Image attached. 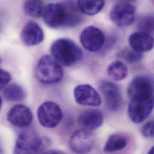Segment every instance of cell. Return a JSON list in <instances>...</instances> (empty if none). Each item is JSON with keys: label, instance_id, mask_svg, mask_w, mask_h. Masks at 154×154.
Returning <instances> with one entry per match:
<instances>
[{"label": "cell", "instance_id": "obj_1", "mask_svg": "<svg viewBox=\"0 0 154 154\" xmlns=\"http://www.w3.org/2000/svg\"><path fill=\"white\" fill-rule=\"evenodd\" d=\"M130 98L128 116L132 122H143L151 113L154 107V86L152 80L143 76L134 77L128 88Z\"/></svg>", "mask_w": 154, "mask_h": 154}, {"label": "cell", "instance_id": "obj_2", "mask_svg": "<svg viewBox=\"0 0 154 154\" xmlns=\"http://www.w3.org/2000/svg\"><path fill=\"white\" fill-rule=\"evenodd\" d=\"M82 14L77 2L70 1L47 4L45 6L42 16L49 27L57 29L77 26L83 20Z\"/></svg>", "mask_w": 154, "mask_h": 154}, {"label": "cell", "instance_id": "obj_3", "mask_svg": "<svg viewBox=\"0 0 154 154\" xmlns=\"http://www.w3.org/2000/svg\"><path fill=\"white\" fill-rule=\"evenodd\" d=\"M52 57L61 65L73 66L83 58V51L71 39L59 38L51 45Z\"/></svg>", "mask_w": 154, "mask_h": 154}, {"label": "cell", "instance_id": "obj_4", "mask_svg": "<svg viewBox=\"0 0 154 154\" xmlns=\"http://www.w3.org/2000/svg\"><path fill=\"white\" fill-rule=\"evenodd\" d=\"M35 76L42 83L52 85L60 82L63 77L61 65L51 55L43 56L35 67Z\"/></svg>", "mask_w": 154, "mask_h": 154}, {"label": "cell", "instance_id": "obj_5", "mask_svg": "<svg viewBox=\"0 0 154 154\" xmlns=\"http://www.w3.org/2000/svg\"><path fill=\"white\" fill-rule=\"evenodd\" d=\"M43 147V142L32 131L21 133L15 143L13 154H39Z\"/></svg>", "mask_w": 154, "mask_h": 154}, {"label": "cell", "instance_id": "obj_6", "mask_svg": "<svg viewBox=\"0 0 154 154\" xmlns=\"http://www.w3.org/2000/svg\"><path fill=\"white\" fill-rule=\"evenodd\" d=\"M62 118L63 112L60 107L54 101H45L38 108L37 118L44 127L52 128L57 127Z\"/></svg>", "mask_w": 154, "mask_h": 154}, {"label": "cell", "instance_id": "obj_7", "mask_svg": "<svg viewBox=\"0 0 154 154\" xmlns=\"http://www.w3.org/2000/svg\"><path fill=\"white\" fill-rule=\"evenodd\" d=\"M110 17L119 27L128 26L135 19L136 7L128 1L118 2L111 9Z\"/></svg>", "mask_w": 154, "mask_h": 154}, {"label": "cell", "instance_id": "obj_8", "mask_svg": "<svg viewBox=\"0 0 154 154\" xmlns=\"http://www.w3.org/2000/svg\"><path fill=\"white\" fill-rule=\"evenodd\" d=\"M80 40L85 49L90 52H97L104 45L105 36L98 28L89 26L82 31Z\"/></svg>", "mask_w": 154, "mask_h": 154}, {"label": "cell", "instance_id": "obj_9", "mask_svg": "<svg viewBox=\"0 0 154 154\" xmlns=\"http://www.w3.org/2000/svg\"><path fill=\"white\" fill-rule=\"evenodd\" d=\"M95 143L94 135L85 129L75 131L70 139L71 149L77 154L88 153L92 150Z\"/></svg>", "mask_w": 154, "mask_h": 154}, {"label": "cell", "instance_id": "obj_10", "mask_svg": "<svg viewBox=\"0 0 154 154\" xmlns=\"http://www.w3.org/2000/svg\"><path fill=\"white\" fill-rule=\"evenodd\" d=\"M74 97L80 105L98 107L101 104V98L98 92L88 84L79 85L74 89Z\"/></svg>", "mask_w": 154, "mask_h": 154}, {"label": "cell", "instance_id": "obj_11", "mask_svg": "<svg viewBox=\"0 0 154 154\" xmlns=\"http://www.w3.org/2000/svg\"><path fill=\"white\" fill-rule=\"evenodd\" d=\"M100 88L107 108L112 112L118 110L121 105L122 97L118 86L112 82L102 80L100 84Z\"/></svg>", "mask_w": 154, "mask_h": 154}, {"label": "cell", "instance_id": "obj_12", "mask_svg": "<svg viewBox=\"0 0 154 154\" xmlns=\"http://www.w3.org/2000/svg\"><path fill=\"white\" fill-rule=\"evenodd\" d=\"M32 113L31 110L23 104H16L7 113V120L13 126L25 128L29 125L32 121Z\"/></svg>", "mask_w": 154, "mask_h": 154}, {"label": "cell", "instance_id": "obj_13", "mask_svg": "<svg viewBox=\"0 0 154 154\" xmlns=\"http://www.w3.org/2000/svg\"><path fill=\"white\" fill-rule=\"evenodd\" d=\"M45 38V34L42 27L35 22L30 20L24 26L21 32V39L23 44L28 46L40 45Z\"/></svg>", "mask_w": 154, "mask_h": 154}, {"label": "cell", "instance_id": "obj_14", "mask_svg": "<svg viewBox=\"0 0 154 154\" xmlns=\"http://www.w3.org/2000/svg\"><path fill=\"white\" fill-rule=\"evenodd\" d=\"M77 122L79 125L85 130H96L103 124V113L97 109H88L79 115Z\"/></svg>", "mask_w": 154, "mask_h": 154}, {"label": "cell", "instance_id": "obj_15", "mask_svg": "<svg viewBox=\"0 0 154 154\" xmlns=\"http://www.w3.org/2000/svg\"><path fill=\"white\" fill-rule=\"evenodd\" d=\"M128 42L131 49L141 54L151 51L154 47V37L143 32L131 34L129 36Z\"/></svg>", "mask_w": 154, "mask_h": 154}, {"label": "cell", "instance_id": "obj_16", "mask_svg": "<svg viewBox=\"0 0 154 154\" xmlns=\"http://www.w3.org/2000/svg\"><path fill=\"white\" fill-rule=\"evenodd\" d=\"M128 144L127 138L121 134L111 135L107 139L104 151L106 153H113L123 150Z\"/></svg>", "mask_w": 154, "mask_h": 154}, {"label": "cell", "instance_id": "obj_17", "mask_svg": "<svg viewBox=\"0 0 154 154\" xmlns=\"http://www.w3.org/2000/svg\"><path fill=\"white\" fill-rule=\"evenodd\" d=\"M2 91V97L8 101H20L25 98V91L17 84L8 85Z\"/></svg>", "mask_w": 154, "mask_h": 154}, {"label": "cell", "instance_id": "obj_18", "mask_svg": "<svg viewBox=\"0 0 154 154\" xmlns=\"http://www.w3.org/2000/svg\"><path fill=\"white\" fill-rule=\"evenodd\" d=\"M77 5L80 11L85 14L92 16L102 10L104 6V1H78Z\"/></svg>", "mask_w": 154, "mask_h": 154}, {"label": "cell", "instance_id": "obj_19", "mask_svg": "<svg viewBox=\"0 0 154 154\" xmlns=\"http://www.w3.org/2000/svg\"><path fill=\"white\" fill-rule=\"evenodd\" d=\"M107 72L108 75L114 80L120 81L127 77L128 69L127 66L122 62L117 60L109 64L107 67Z\"/></svg>", "mask_w": 154, "mask_h": 154}, {"label": "cell", "instance_id": "obj_20", "mask_svg": "<svg viewBox=\"0 0 154 154\" xmlns=\"http://www.w3.org/2000/svg\"><path fill=\"white\" fill-rule=\"evenodd\" d=\"M45 6L42 1H26L23 5L25 13L32 17L42 16Z\"/></svg>", "mask_w": 154, "mask_h": 154}, {"label": "cell", "instance_id": "obj_21", "mask_svg": "<svg viewBox=\"0 0 154 154\" xmlns=\"http://www.w3.org/2000/svg\"><path fill=\"white\" fill-rule=\"evenodd\" d=\"M118 57L128 63H135L140 61L143 58V54L137 52L130 48H125L121 50Z\"/></svg>", "mask_w": 154, "mask_h": 154}, {"label": "cell", "instance_id": "obj_22", "mask_svg": "<svg viewBox=\"0 0 154 154\" xmlns=\"http://www.w3.org/2000/svg\"><path fill=\"white\" fill-rule=\"evenodd\" d=\"M138 29L139 32L148 34H154V16L148 15L143 17L139 22Z\"/></svg>", "mask_w": 154, "mask_h": 154}, {"label": "cell", "instance_id": "obj_23", "mask_svg": "<svg viewBox=\"0 0 154 154\" xmlns=\"http://www.w3.org/2000/svg\"><path fill=\"white\" fill-rule=\"evenodd\" d=\"M142 135L147 139H154V119L147 122L142 128Z\"/></svg>", "mask_w": 154, "mask_h": 154}, {"label": "cell", "instance_id": "obj_24", "mask_svg": "<svg viewBox=\"0 0 154 154\" xmlns=\"http://www.w3.org/2000/svg\"><path fill=\"white\" fill-rule=\"evenodd\" d=\"M0 79H1V82H0L1 89L2 91L6 86H7V85L11 82V75L9 72L1 69L0 70Z\"/></svg>", "mask_w": 154, "mask_h": 154}, {"label": "cell", "instance_id": "obj_25", "mask_svg": "<svg viewBox=\"0 0 154 154\" xmlns=\"http://www.w3.org/2000/svg\"><path fill=\"white\" fill-rule=\"evenodd\" d=\"M43 154H67L65 153L64 152H63L60 150H50L49 151L46 152L45 153Z\"/></svg>", "mask_w": 154, "mask_h": 154}, {"label": "cell", "instance_id": "obj_26", "mask_svg": "<svg viewBox=\"0 0 154 154\" xmlns=\"http://www.w3.org/2000/svg\"><path fill=\"white\" fill-rule=\"evenodd\" d=\"M148 154H154V146L149 150Z\"/></svg>", "mask_w": 154, "mask_h": 154}]
</instances>
